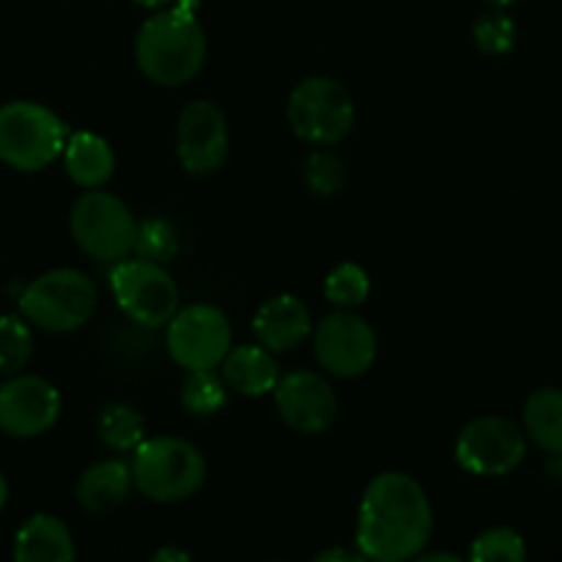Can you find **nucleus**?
<instances>
[{"instance_id":"obj_18","label":"nucleus","mask_w":562,"mask_h":562,"mask_svg":"<svg viewBox=\"0 0 562 562\" xmlns=\"http://www.w3.org/2000/svg\"><path fill=\"white\" fill-rule=\"evenodd\" d=\"M66 176L82 190H97L110 181L115 170L113 146L97 132H69L64 146Z\"/></svg>"},{"instance_id":"obj_24","label":"nucleus","mask_w":562,"mask_h":562,"mask_svg":"<svg viewBox=\"0 0 562 562\" xmlns=\"http://www.w3.org/2000/svg\"><path fill=\"white\" fill-rule=\"evenodd\" d=\"M472 44L492 58L508 55L516 47V22L508 14V9L486 5V11L472 22Z\"/></svg>"},{"instance_id":"obj_32","label":"nucleus","mask_w":562,"mask_h":562,"mask_svg":"<svg viewBox=\"0 0 562 562\" xmlns=\"http://www.w3.org/2000/svg\"><path fill=\"white\" fill-rule=\"evenodd\" d=\"M137 5H143V9H162V5L173 3V0H135Z\"/></svg>"},{"instance_id":"obj_27","label":"nucleus","mask_w":562,"mask_h":562,"mask_svg":"<svg viewBox=\"0 0 562 562\" xmlns=\"http://www.w3.org/2000/svg\"><path fill=\"white\" fill-rule=\"evenodd\" d=\"M302 179L316 198H335L346 190L349 173H346V162L340 157L329 151H313L302 165Z\"/></svg>"},{"instance_id":"obj_7","label":"nucleus","mask_w":562,"mask_h":562,"mask_svg":"<svg viewBox=\"0 0 562 562\" xmlns=\"http://www.w3.org/2000/svg\"><path fill=\"white\" fill-rule=\"evenodd\" d=\"M69 228L77 247L93 261L115 263L135 247L137 220L119 195L108 190H88L75 201Z\"/></svg>"},{"instance_id":"obj_16","label":"nucleus","mask_w":562,"mask_h":562,"mask_svg":"<svg viewBox=\"0 0 562 562\" xmlns=\"http://www.w3.org/2000/svg\"><path fill=\"white\" fill-rule=\"evenodd\" d=\"M132 470L126 461L108 459L88 467L75 488L77 505L91 516H104L119 510L132 492Z\"/></svg>"},{"instance_id":"obj_9","label":"nucleus","mask_w":562,"mask_h":562,"mask_svg":"<svg viewBox=\"0 0 562 562\" xmlns=\"http://www.w3.org/2000/svg\"><path fill=\"white\" fill-rule=\"evenodd\" d=\"M527 456L525 428L503 415H483L467 423L456 439V461L475 477H505Z\"/></svg>"},{"instance_id":"obj_28","label":"nucleus","mask_w":562,"mask_h":562,"mask_svg":"<svg viewBox=\"0 0 562 562\" xmlns=\"http://www.w3.org/2000/svg\"><path fill=\"white\" fill-rule=\"evenodd\" d=\"M470 560L475 562H525L527 541L514 527H492L472 541Z\"/></svg>"},{"instance_id":"obj_23","label":"nucleus","mask_w":562,"mask_h":562,"mask_svg":"<svg viewBox=\"0 0 562 562\" xmlns=\"http://www.w3.org/2000/svg\"><path fill=\"white\" fill-rule=\"evenodd\" d=\"M324 296L338 311H357L371 296V278L360 263H338L324 280Z\"/></svg>"},{"instance_id":"obj_13","label":"nucleus","mask_w":562,"mask_h":562,"mask_svg":"<svg viewBox=\"0 0 562 562\" xmlns=\"http://www.w3.org/2000/svg\"><path fill=\"white\" fill-rule=\"evenodd\" d=\"M64 401L58 387L42 376H9L0 384V431L14 439H33L58 423Z\"/></svg>"},{"instance_id":"obj_4","label":"nucleus","mask_w":562,"mask_h":562,"mask_svg":"<svg viewBox=\"0 0 562 562\" xmlns=\"http://www.w3.org/2000/svg\"><path fill=\"white\" fill-rule=\"evenodd\" d=\"M99 291L86 272L71 267L49 269L25 285L20 313L27 324L53 335L75 333L91 322Z\"/></svg>"},{"instance_id":"obj_2","label":"nucleus","mask_w":562,"mask_h":562,"mask_svg":"<svg viewBox=\"0 0 562 562\" xmlns=\"http://www.w3.org/2000/svg\"><path fill=\"white\" fill-rule=\"evenodd\" d=\"M135 60L143 77L165 88L190 82L206 60V33L190 0L157 11L140 25L135 38Z\"/></svg>"},{"instance_id":"obj_14","label":"nucleus","mask_w":562,"mask_h":562,"mask_svg":"<svg viewBox=\"0 0 562 562\" xmlns=\"http://www.w3.org/2000/svg\"><path fill=\"white\" fill-rule=\"evenodd\" d=\"M272 395L280 420L302 437H318L329 431L338 417V395L333 384L316 371L285 373L278 379Z\"/></svg>"},{"instance_id":"obj_35","label":"nucleus","mask_w":562,"mask_h":562,"mask_svg":"<svg viewBox=\"0 0 562 562\" xmlns=\"http://www.w3.org/2000/svg\"><path fill=\"white\" fill-rule=\"evenodd\" d=\"M560 459H562V456H560ZM560 477H562V467H560Z\"/></svg>"},{"instance_id":"obj_30","label":"nucleus","mask_w":562,"mask_h":562,"mask_svg":"<svg viewBox=\"0 0 562 562\" xmlns=\"http://www.w3.org/2000/svg\"><path fill=\"white\" fill-rule=\"evenodd\" d=\"M151 560H154V562H165V560H181V562H187V560H192V554H190V552H181V549L165 547V549H159V552L154 554Z\"/></svg>"},{"instance_id":"obj_22","label":"nucleus","mask_w":562,"mask_h":562,"mask_svg":"<svg viewBox=\"0 0 562 562\" xmlns=\"http://www.w3.org/2000/svg\"><path fill=\"white\" fill-rule=\"evenodd\" d=\"M228 404V384L220 373L212 371H190V376L181 384V406L192 417H212L223 412Z\"/></svg>"},{"instance_id":"obj_33","label":"nucleus","mask_w":562,"mask_h":562,"mask_svg":"<svg viewBox=\"0 0 562 562\" xmlns=\"http://www.w3.org/2000/svg\"><path fill=\"white\" fill-rule=\"evenodd\" d=\"M5 503H9V483H5V477L0 475V510L5 508Z\"/></svg>"},{"instance_id":"obj_21","label":"nucleus","mask_w":562,"mask_h":562,"mask_svg":"<svg viewBox=\"0 0 562 562\" xmlns=\"http://www.w3.org/2000/svg\"><path fill=\"white\" fill-rule=\"evenodd\" d=\"M97 437L115 453L135 450L146 439V417L130 404H108L97 417Z\"/></svg>"},{"instance_id":"obj_25","label":"nucleus","mask_w":562,"mask_h":562,"mask_svg":"<svg viewBox=\"0 0 562 562\" xmlns=\"http://www.w3.org/2000/svg\"><path fill=\"white\" fill-rule=\"evenodd\" d=\"M33 333L22 316H0V376H14L31 362Z\"/></svg>"},{"instance_id":"obj_8","label":"nucleus","mask_w":562,"mask_h":562,"mask_svg":"<svg viewBox=\"0 0 562 562\" xmlns=\"http://www.w3.org/2000/svg\"><path fill=\"white\" fill-rule=\"evenodd\" d=\"M110 291L121 311L143 327H165L179 311V285L165 263L121 258L110 272Z\"/></svg>"},{"instance_id":"obj_1","label":"nucleus","mask_w":562,"mask_h":562,"mask_svg":"<svg viewBox=\"0 0 562 562\" xmlns=\"http://www.w3.org/2000/svg\"><path fill=\"white\" fill-rule=\"evenodd\" d=\"M434 532L426 488L406 472H382L366 486L357 514V552L373 562L415 560Z\"/></svg>"},{"instance_id":"obj_19","label":"nucleus","mask_w":562,"mask_h":562,"mask_svg":"<svg viewBox=\"0 0 562 562\" xmlns=\"http://www.w3.org/2000/svg\"><path fill=\"white\" fill-rule=\"evenodd\" d=\"M75 554V538L58 516L36 514L16 530V562H71Z\"/></svg>"},{"instance_id":"obj_5","label":"nucleus","mask_w":562,"mask_h":562,"mask_svg":"<svg viewBox=\"0 0 562 562\" xmlns=\"http://www.w3.org/2000/svg\"><path fill=\"white\" fill-rule=\"evenodd\" d=\"M69 130L58 113L16 99L0 108V162L22 173L49 168L64 154Z\"/></svg>"},{"instance_id":"obj_29","label":"nucleus","mask_w":562,"mask_h":562,"mask_svg":"<svg viewBox=\"0 0 562 562\" xmlns=\"http://www.w3.org/2000/svg\"><path fill=\"white\" fill-rule=\"evenodd\" d=\"M318 562H329V560H344V562H360L366 560L360 552H346V549H327V552L316 554Z\"/></svg>"},{"instance_id":"obj_6","label":"nucleus","mask_w":562,"mask_h":562,"mask_svg":"<svg viewBox=\"0 0 562 562\" xmlns=\"http://www.w3.org/2000/svg\"><path fill=\"white\" fill-rule=\"evenodd\" d=\"M285 115L300 140L313 146H338L357 119L355 99L333 77H305L289 93Z\"/></svg>"},{"instance_id":"obj_17","label":"nucleus","mask_w":562,"mask_h":562,"mask_svg":"<svg viewBox=\"0 0 562 562\" xmlns=\"http://www.w3.org/2000/svg\"><path fill=\"white\" fill-rule=\"evenodd\" d=\"M223 379L234 393L258 398V395L272 393L278 384L280 371L272 351L261 344L231 346L228 355L223 357Z\"/></svg>"},{"instance_id":"obj_34","label":"nucleus","mask_w":562,"mask_h":562,"mask_svg":"<svg viewBox=\"0 0 562 562\" xmlns=\"http://www.w3.org/2000/svg\"><path fill=\"white\" fill-rule=\"evenodd\" d=\"M486 5H492V9H510V5H516L519 0H483Z\"/></svg>"},{"instance_id":"obj_3","label":"nucleus","mask_w":562,"mask_h":562,"mask_svg":"<svg viewBox=\"0 0 562 562\" xmlns=\"http://www.w3.org/2000/svg\"><path fill=\"white\" fill-rule=\"evenodd\" d=\"M132 483L159 505L184 503L206 483V459L179 437H148L132 450Z\"/></svg>"},{"instance_id":"obj_11","label":"nucleus","mask_w":562,"mask_h":562,"mask_svg":"<svg viewBox=\"0 0 562 562\" xmlns=\"http://www.w3.org/2000/svg\"><path fill=\"white\" fill-rule=\"evenodd\" d=\"M313 351L318 366L338 379H357L376 362V333L355 311H335L313 329Z\"/></svg>"},{"instance_id":"obj_20","label":"nucleus","mask_w":562,"mask_h":562,"mask_svg":"<svg viewBox=\"0 0 562 562\" xmlns=\"http://www.w3.org/2000/svg\"><path fill=\"white\" fill-rule=\"evenodd\" d=\"M521 428L536 448L562 456V387H541L525 401Z\"/></svg>"},{"instance_id":"obj_31","label":"nucleus","mask_w":562,"mask_h":562,"mask_svg":"<svg viewBox=\"0 0 562 562\" xmlns=\"http://www.w3.org/2000/svg\"><path fill=\"white\" fill-rule=\"evenodd\" d=\"M417 560L420 562H434V560H445V562H459L456 554H448V552H431V554H417Z\"/></svg>"},{"instance_id":"obj_26","label":"nucleus","mask_w":562,"mask_h":562,"mask_svg":"<svg viewBox=\"0 0 562 562\" xmlns=\"http://www.w3.org/2000/svg\"><path fill=\"white\" fill-rule=\"evenodd\" d=\"M137 258H146L154 263H168L173 261L179 252V234L176 225L165 217H146L137 223L135 228V247Z\"/></svg>"},{"instance_id":"obj_12","label":"nucleus","mask_w":562,"mask_h":562,"mask_svg":"<svg viewBox=\"0 0 562 562\" xmlns=\"http://www.w3.org/2000/svg\"><path fill=\"white\" fill-rule=\"evenodd\" d=\"M176 157L190 176H214L228 159V121L209 99L184 104L176 121Z\"/></svg>"},{"instance_id":"obj_15","label":"nucleus","mask_w":562,"mask_h":562,"mask_svg":"<svg viewBox=\"0 0 562 562\" xmlns=\"http://www.w3.org/2000/svg\"><path fill=\"white\" fill-rule=\"evenodd\" d=\"M252 333L269 351H294L313 333V318L305 302L294 294H278L263 302L252 316Z\"/></svg>"},{"instance_id":"obj_10","label":"nucleus","mask_w":562,"mask_h":562,"mask_svg":"<svg viewBox=\"0 0 562 562\" xmlns=\"http://www.w3.org/2000/svg\"><path fill=\"white\" fill-rule=\"evenodd\" d=\"M168 355L190 371H212L234 346L231 322L220 307L195 302L173 313L168 322Z\"/></svg>"}]
</instances>
